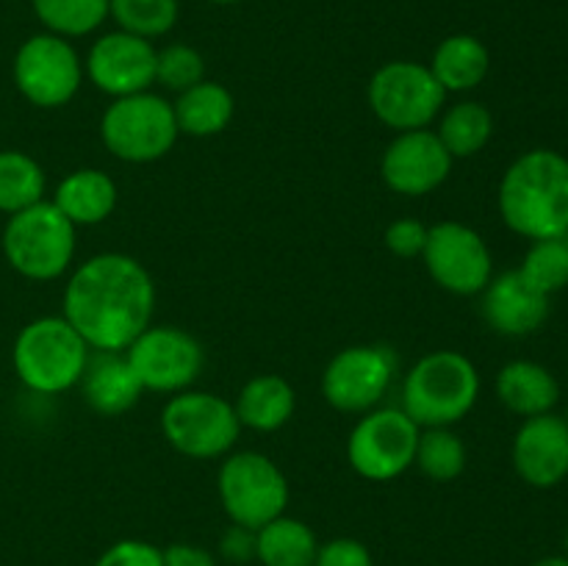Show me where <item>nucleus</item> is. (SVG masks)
I'll return each mask as SVG.
<instances>
[{
  "label": "nucleus",
  "mask_w": 568,
  "mask_h": 566,
  "mask_svg": "<svg viewBox=\"0 0 568 566\" xmlns=\"http://www.w3.org/2000/svg\"><path fill=\"white\" fill-rule=\"evenodd\" d=\"M397 355L386 344H355L331 358L322 375V394L344 414H366L388 394Z\"/></svg>",
  "instance_id": "nucleus-13"
},
{
  "label": "nucleus",
  "mask_w": 568,
  "mask_h": 566,
  "mask_svg": "<svg viewBox=\"0 0 568 566\" xmlns=\"http://www.w3.org/2000/svg\"><path fill=\"white\" fill-rule=\"evenodd\" d=\"M222 555H225L227 560H239V564L255 558V530L233 525L231 530L222 536Z\"/></svg>",
  "instance_id": "nucleus-36"
},
{
  "label": "nucleus",
  "mask_w": 568,
  "mask_h": 566,
  "mask_svg": "<svg viewBox=\"0 0 568 566\" xmlns=\"http://www.w3.org/2000/svg\"><path fill=\"white\" fill-rule=\"evenodd\" d=\"M178 0H111L109 17L120 31L142 39L164 37L178 22Z\"/></svg>",
  "instance_id": "nucleus-30"
},
{
  "label": "nucleus",
  "mask_w": 568,
  "mask_h": 566,
  "mask_svg": "<svg viewBox=\"0 0 568 566\" xmlns=\"http://www.w3.org/2000/svg\"><path fill=\"white\" fill-rule=\"evenodd\" d=\"M216 488L233 525L250 530H258L266 522L283 516L288 505V481L281 466L253 449H242L222 461Z\"/></svg>",
  "instance_id": "nucleus-8"
},
{
  "label": "nucleus",
  "mask_w": 568,
  "mask_h": 566,
  "mask_svg": "<svg viewBox=\"0 0 568 566\" xmlns=\"http://www.w3.org/2000/svg\"><path fill=\"white\" fill-rule=\"evenodd\" d=\"M477 397V366L458 350L427 353L403 383V411L419 427H453L475 408Z\"/></svg>",
  "instance_id": "nucleus-3"
},
{
  "label": "nucleus",
  "mask_w": 568,
  "mask_h": 566,
  "mask_svg": "<svg viewBox=\"0 0 568 566\" xmlns=\"http://www.w3.org/2000/svg\"><path fill=\"white\" fill-rule=\"evenodd\" d=\"M516 475L532 488H555L568 477V425L564 416L541 414L521 422L514 438Z\"/></svg>",
  "instance_id": "nucleus-17"
},
{
  "label": "nucleus",
  "mask_w": 568,
  "mask_h": 566,
  "mask_svg": "<svg viewBox=\"0 0 568 566\" xmlns=\"http://www.w3.org/2000/svg\"><path fill=\"white\" fill-rule=\"evenodd\" d=\"M11 358L17 377L31 392L61 394L81 383L89 344L64 316H39L17 333Z\"/></svg>",
  "instance_id": "nucleus-4"
},
{
  "label": "nucleus",
  "mask_w": 568,
  "mask_h": 566,
  "mask_svg": "<svg viewBox=\"0 0 568 566\" xmlns=\"http://www.w3.org/2000/svg\"><path fill=\"white\" fill-rule=\"evenodd\" d=\"M447 92L430 67L416 61H388L372 75L369 105L383 125L397 133L430 128L444 109Z\"/></svg>",
  "instance_id": "nucleus-9"
},
{
  "label": "nucleus",
  "mask_w": 568,
  "mask_h": 566,
  "mask_svg": "<svg viewBox=\"0 0 568 566\" xmlns=\"http://www.w3.org/2000/svg\"><path fill=\"white\" fill-rule=\"evenodd\" d=\"M499 214L519 236H568V159L558 150L521 153L499 183Z\"/></svg>",
  "instance_id": "nucleus-2"
},
{
  "label": "nucleus",
  "mask_w": 568,
  "mask_h": 566,
  "mask_svg": "<svg viewBox=\"0 0 568 566\" xmlns=\"http://www.w3.org/2000/svg\"><path fill=\"white\" fill-rule=\"evenodd\" d=\"M422 259L433 281L460 297L480 294L494 277V259L486 239L464 222L449 220L427 228Z\"/></svg>",
  "instance_id": "nucleus-14"
},
{
  "label": "nucleus",
  "mask_w": 568,
  "mask_h": 566,
  "mask_svg": "<svg viewBox=\"0 0 568 566\" xmlns=\"http://www.w3.org/2000/svg\"><path fill=\"white\" fill-rule=\"evenodd\" d=\"M414 464L430 481H455L466 466V447L458 433H453L449 427H422Z\"/></svg>",
  "instance_id": "nucleus-29"
},
{
  "label": "nucleus",
  "mask_w": 568,
  "mask_h": 566,
  "mask_svg": "<svg viewBox=\"0 0 568 566\" xmlns=\"http://www.w3.org/2000/svg\"><path fill=\"white\" fill-rule=\"evenodd\" d=\"M94 566H164L161 549L139 538H125L105 549Z\"/></svg>",
  "instance_id": "nucleus-33"
},
{
  "label": "nucleus",
  "mask_w": 568,
  "mask_h": 566,
  "mask_svg": "<svg viewBox=\"0 0 568 566\" xmlns=\"http://www.w3.org/2000/svg\"><path fill=\"white\" fill-rule=\"evenodd\" d=\"M519 272L527 283L552 297L568 286V236L538 239L530 244Z\"/></svg>",
  "instance_id": "nucleus-31"
},
{
  "label": "nucleus",
  "mask_w": 568,
  "mask_h": 566,
  "mask_svg": "<svg viewBox=\"0 0 568 566\" xmlns=\"http://www.w3.org/2000/svg\"><path fill=\"white\" fill-rule=\"evenodd\" d=\"M155 286L150 272L125 253H100L72 272L64 289V320L89 350L125 353L150 327Z\"/></svg>",
  "instance_id": "nucleus-1"
},
{
  "label": "nucleus",
  "mask_w": 568,
  "mask_h": 566,
  "mask_svg": "<svg viewBox=\"0 0 568 566\" xmlns=\"http://www.w3.org/2000/svg\"><path fill=\"white\" fill-rule=\"evenodd\" d=\"M566 553H568V536H566ZM566 558H568V555H566Z\"/></svg>",
  "instance_id": "nucleus-40"
},
{
  "label": "nucleus",
  "mask_w": 568,
  "mask_h": 566,
  "mask_svg": "<svg viewBox=\"0 0 568 566\" xmlns=\"http://www.w3.org/2000/svg\"><path fill=\"white\" fill-rule=\"evenodd\" d=\"M564 420H566V425H568V414H566V416H564Z\"/></svg>",
  "instance_id": "nucleus-41"
},
{
  "label": "nucleus",
  "mask_w": 568,
  "mask_h": 566,
  "mask_svg": "<svg viewBox=\"0 0 568 566\" xmlns=\"http://www.w3.org/2000/svg\"><path fill=\"white\" fill-rule=\"evenodd\" d=\"M211 3H220V6H231V3H239V0H211Z\"/></svg>",
  "instance_id": "nucleus-39"
},
{
  "label": "nucleus",
  "mask_w": 568,
  "mask_h": 566,
  "mask_svg": "<svg viewBox=\"0 0 568 566\" xmlns=\"http://www.w3.org/2000/svg\"><path fill=\"white\" fill-rule=\"evenodd\" d=\"M100 137L114 159L128 164H150L170 153L181 131L170 100L148 89L128 98H114L100 120Z\"/></svg>",
  "instance_id": "nucleus-6"
},
{
  "label": "nucleus",
  "mask_w": 568,
  "mask_h": 566,
  "mask_svg": "<svg viewBox=\"0 0 568 566\" xmlns=\"http://www.w3.org/2000/svg\"><path fill=\"white\" fill-rule=\"evenodd\" d=\"M161 560L164 566H216L214 555L194 544H170L161 549Z\"/></svg>",
  "instance_id": "nucleus-37"
},
{
  "label": "nucleus",
  "mask_w": 568,
  "mask_h": 566,
  "mask_svg": "<svg viewBox=\"0 0 568 566\" xmlns=\"http://www.w3.org/2000/svg\"><path fill=\"white\" fill-rule=\"evenodd\" d=\"M536 566H568L566 555H549V558H541Z\"/></svg>",
  "instance_id": "nucleus-38"
},
{
  "label": "nucleus",
  "mask_w": 568,
  "mask_h": 566,
  "mask_svg": "<svg viewBox=\"0 0 568 566\" xmlns=\"http://www.w3.org/2000/svg\"><path fill=\"white\" fill-rule=\"evenodd\" d=\"M483 316L499 336H530L547 322L549 297L525 281L519 270L491 277L483 289Z\"/></svg>",
  "instance_id": "nucleus-18"
},
{
  "label": "nucleus",
  "mask_w": 568,
  "mask_h": 566,
  "mask_svg": "<svg viewBox=\"0 0 568 566\" xmlns=\"http://www.w3.org/2000/svg\"><path fill=\"white\" fill-rule=\"evenodd\" d=\"M53 203L72 225H100L116 209V183L103 170L83 166L55 186Z\"/></svg>",
  "instance_id": "nucleus-21"
},
{
  "label": "nucleus",
  "mask_w": 568,
  "mask_h": 566,
  "mask_svg": "<svg viewBox=\"0 0 568 566\" xmlns=\"http://www.w3.org/2000/svg\"><path fill=\"white\" fill-rule=\"evenodd\" d=\"M314 566H375L369 549L355 538H333L322 544Z\"/></svg>",
  "instance_id": "nucleus-35"
},
{
  "label": "nucleus",
  "mask_w": 568,
  "mask_h": 566,
  "mask_svg": "<svg viewBox=\"0 0 568 566\" xmlns=\"http://www.w3.org/2000/svg\"><path fill=\"white\" fill-rule=\"evenodd\" d=\"M383 239H386V247L392 250L394 255H399V259H416V255L425 253L427 228L422 225L419 220L405 216V220L392 222V225L386 228V236Z\"/></svg>",
  "instance_id": "nucleus-34"
},
{
  "label": "nucleus",
  "mask_w": 568,
  "mask_h": 566,
  "mask_svg": "<svg viewBox=\"0 0 568 566\" xmlns=\"http://www.w3.org/2000/svg\"><path fill=\"white\" fill-rule=\"evenodd\" d=\"M44 170L37 159L20 150H0V211H17L44 200Z\"/></svg>",
  "instance_id": "nucleus-27"
},
{
  "label": "nucleus",
  "mask_w": 568,
  "mask_h": 566,
  "mask_svg": "<svg viewBox=\"0 0 568 566\" xmlns=\"http://www.w3.org/2000/svg\"><path fill=\"white\" fill-rule=\"evenodd\" d=\"M33 14L55 37H87L109 20L111 0H31Z\"/></svg>",
  "instance_id": "nucleus-28"
},
{
  "label": "nucleus",
  "mask_w": 568,
  "mask_h": 566,
  "mask_svg": "<svg viewBox=\"0 0 568 566\" xmlns=\"http://www.w3.org/2000/svg\"><path fill=\"white\" fill-rule=\"evenodd\" d=\"M83 397L89 408L100 416H120L131 411L142 397V383L128 364L125 353H98L89 355V364L81 377Z\"/></svg>",
  "instance_id": "nucleus-19"
},
{
  "label": "nucleus",
  "mask_w": 568,
  "mask_h": 566,
  "mask_svg": "<svg viewBox=\"0 0 568 566\" xmlns=\"http://www.w3.org/2000/svg\"><path fill=\"white\" fill-rule=\"evenodd\" d=\"M3 253L11 270L28 281H55L75 255V225L55 209L53 200L9 216L3 231Z\"/></svg>",
  "instance_id": "nucleus-5"
},
{
  "label": "nucleus",
  "mask_w": 568,
  "mask_h": 566,
  "mask_svg": "<svg viewBox=\"0 0 568 566\" xmlns=\"http://www.w3.org/2000/svg\"><path fill=\"white\" fill-rule=\"evenodd\" d=\"M233 408L242 427L272 433L292 420L297 397H294L292 383L283 381L281 375H258L244 383Z\"/></svg>",
  "instance_id": "nucleus-23"
},
{
  "label": "nucleus",
  "mask_w": 568,
  "mask_h": 566,
  "mask_svg": "<svg viewBox=\"0 0 568 566\" xmlns=\"http://www.w3.org/2000/svg\"><path fill=\"white\" fill-rule=\"evenodd\" d=\"M233 94L227 92L222 83L216 81H200L192 89L181 92L172 103V114H175L178 131L186 137H216L225 131L233 120Z\"/></svg>",
  "instance_id": "nucleus-24"
},
{
  "label": "nucleus",
  "mask_w": 568,
  "mask_h": 566,
  "mask_svg": "<svg viewBox=\"0 0 568 566\" xmlns=\"http://www.w3.org/2000/svg\"><path fill=\"white\" fill-rule=\"evenodd\" d=\"M155 81L175 94L205 81V61L200 50L189 44H166L164 50H155Z\"/></svg>",
  "instance_id": "nucleus-32"
},
{
  "label": "nucleus",
  "mask_w": 568,
  "mask_h": 566,
  "mask_svg": "<svg viewBox=\"0 0 568 566\" xmlns=\"http://www.w3.org/2000/svg\"><path fill=\"white\" fill-rule=\"evenodd\" d=\"M87 75L111 98L148 92L155 83V48L150 39L125 31L103 33L89 48Z\"/></svg>",
  "instance_id": "nucleus-16"
},
{
  "label": "nucleus",
  "mask_w": 568,
  "mask_h": 566,
  "mask_svg": "<svg viewBox=\"0 0 568 566\" xmlns=\"http://www.w3.org/2000/svg\"><path fill=\"white\" fill-rule=\"evenodd\" d=\"M497 397L505 408L530 420L552 414L560 400V383L544 364L519 358L499 370Z\"/></svg>",
  "instance_id": "nucleus-20"
},
{
  "label": "nucleus",
  "mask_w": 568,
  "mask_h": 566,
  "mask_svg": "<svg viewBox=\"0 0 568 566\" xmlns=\"http://www.w3.org/2000/svg\"><path fill=\"white\" fill-rule=\"evenodd\" d=\"M161 433L181 455L211 461L231 453L242 433V422L225 397L186 388L161 411Z\"/></svg>",
  "instance_id": "nucleus-7"
},
{
  "label": "nucleus",
  "mask_w": 568,
  "mask_h": 566,
  "mask_svg": "<svg viewBox=\"0 0 568 566\" xmlns=\"http://www.w3.org/2000/svg\"><path fill=\"white\" fill-rule=\"evenodd\" d=\"M453 155L436 131H403L394 137L381 159V175L392 192L405 198H422L442 186L453 172Z\"/></svg>",
  "instance_id": "nucleus-15"
},
{
  "label": "nucleus",
  "mask_w": 568,
  "mask_h": 566,
  "mask_svg": "<svg viewBox=\"0 0 568 566\" xmlns=\"http://www.w3.org/2000/svg\"><path fill=\"white\" fill-rule=\"evenodd\" d=\"M83 64L70 39L37 33L26 39L14 55V83L28 103L39 109H61L78 94Z\"/></svg>",
  "instance_id": "nucleus-11"
},
{
  "label": "nucleus",
  "mask_w": 568,
  "mask_h": 566,
  "mask_svg": "<svg viewBox=\"0 0 568 566\" xmlns=\"http://www.w3.org/2000/svg\"><path fill=\"white\" fill-rule=\"evenodd\" d=\"M422 427L403 408L366 411L347 438L349 466L375 483L394 481L414 466Z\"/></svg>",
  "instance_id": "nucleus-10"
},
{
  "label": "nucleus",
  "mask_w": 568,
  "mask_h": 566,
  "mask_svg": "<svg viewBox=\"0 0 568 566\" xmlns=\"http://www.w3.org/2000/svg\"><path fill=\"white\" fill-rule=\"evenodd\" d=\"M316 553L314 530L286 514L255 530V558L264 566H314Z\"/></svg>",
  "instance_id": "nucleus-25"
},
{
  "label": "nucleus",
  "mask_w": 568,
  "mask_h": 566,
  "mask_svg": "<svg viewBox=\"0 0 568 566\" xmlns=\"http://www.w3.org/2000/svg\"><path fill=\"white\" fill-rule=\"evenodd\" d=\"M427 67L444 92H471L486 81L491 55L486 44L471 33H453L438 44Z\"/></svg>",
  "instance_id": "nucleus-22"
},
{
  "label": "nucleus",
  "mask_w": 568,
  "mask_h": 566,
  "mask_svg": "<svg viewBox=\"0 0 568 566\" xmlns=\"http://www.w3.org/2000/svg\"><path fill=\"white\" fill-rule=\"evenodd\" d=\"M144 392H186L205 364L203 347L192 333L172 325H150L125 350Z\"/></svg>",
  "instance_id": "nucleus-12"
},
{
  "label": "nucleus",
  "mask_w": 568,
  "mask_h": 566,
  "mask_svg": "<svg viewBox=\"0 0 568 566\" xmlns=\"http://www.w3.org/2000/svg\"><path fill=\"white\" fill-rule=\"evenodd\" d=\"M436 133L453 159H471L491 139L494 117L477 100H460L444 111Z\"/></svg>",
  "instance_id": "nucleus-26"
}]
</instances>
